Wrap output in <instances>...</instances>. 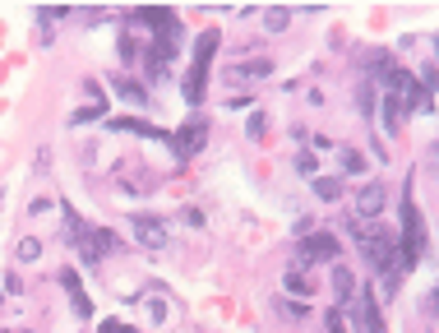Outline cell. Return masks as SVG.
<instances>
[{"label": "cell", "instance_id": "1", "mask_svg": "<svg viewBox=\"0 0 439 333\" xmlns=\"http://www.w3.org/2000/svg\"><path fill=\"white\" fill-rule=\"evenodd\" d=\"M218 42H222V33H199V42H194V61H190V74H185V102L190 106H199L203 102V84H208V61H213V51H218Z\"/></svg>", "mask_w": 439, "mask_h": 333}, {"label": "cell", "instance_id": "2", "mask_svg": "<svg viewBox=\"0 0 439 333\" xmlns=\"http://www.w3.org/2000/svg\"><path fill=\"white\" fill-rule=\"evenodd\" d=\"M315 259H343V241H338L333 232H310V237H301L291 269H310Z\"/></svg>", "mask_w": 439, "mask_h": 333}, {"label": "cell", "instance_id": "3", "mask_svg": "<svg viewBox=\"0 0 439 333\" xmlns=\"http://www.w3.org/2000/svg\"><path fill=\"white\" fill-rule=\"evenodd\" d=\"M203 144H208V116H190V121L171 134V153H176L181 162H190Z\"/></svg>", "mask_w": 439, "mask_h": 333}, {"label": "cell", "instance_id": "4", "mask_svg": "<svg viewBox=\"0 0 439 333\" xmlns=\"http://www.w3.org/2000/svg\"><path fill=\"white\" fill-rule=\"evenodd\" d=\"M130 232H134V241H139L143 250H162V246H167V227H162V218H153V213L130 218Z\"/></svg>", "mask_w": 439, "mask_h": 333}, {"label": "cell", "instance_id": "5", "mask_svg": "<svg viewBox=\"0 0 439 333\" xmlns=\"http://www.w3.org/2000/svg\"><path fill=\"white\" fill-rule=\"evenodd\" d=\"M84 93H88V102L79 111H70V130L74 125H88V121H102V111H106V97H102V84L97 79H84Z\"/></svg>", "mask_w": 439, "mask_h": 333}, {"label": "cell", "instance_id": "6", "mask_svg": "<svg viewBox=\"0 0 439 333\" xmlns=\"http://www.w3.org/2000/svg\"><path fill=\"white\" fill-rule=\"evenodd\" d=\"M111 93L125 97V102H134V106H148V111H153V93H148L139 79H125V74H116V79H111Z\"/></svg>", "mask_w": 439, "mask_h": 333}, {"label": "cell", "instance_id": "7", "mask_svg": "<svg viewBox=\"0 0 439 333\" xmlns=\"http://www.w3.org/2000/svg\"><path fill=\"white\" fill-rule=\"evenodd\" d=\"M268 74H273V61H263V56H259V61L231 65V70H227V79H231V84H263Z\"/></svg>", "mask_w": 439, "mask_h": 333}, {"label": "cell", "instance_id": "8", "mask_svg": "<svg viewBox=\"0 0 439 333\" xmlns=\"http://www.w3.org/2000/svg\"><path fill=\"white\" fill-rule=\"evenodd\" d=\"M379 209H384V185H379V181L360 185V190H356V218H375Z\"/></svg>", "mask_w": 439, "mask_h": 333}, {"label": "cell", "instance_id": "9", "mask_svg": "<svg viewBox=\"0 0 439 333\" xmlns=\"http://www.w3.org/2000/svg\"><path fill=\"white\" fill-rule=\"evenodd\" d=\"M88 232H93V227H88V222L79 218V213H74V204H61V237L70 241V246H79V241L88 237Z\"/></svg>", "mask_w": 439, "mask_h": 333}, {"label": "cell", "instance_id": "10", "mask_svg": "<svg viewBox=\"0 0 439 333\" xmlns=\"http://www.w3.org/2000/svg\"><path fill=\"white\" fill-rule=\"evenodd\" d=\"M328 287H333V306H347V301H351V292H356V278H351L347 264H333V282H328Z\"/></svg>", "mask_w": 439, "mask_h": 333}, {"label": "cell", "instance_id": "11", "mask_svg": "<svg viewBox=\"0 0 439 333\" xmlns=\"http://www.w3.org/2000/svg\"><path fill=\"white\" fill-rule=\"evenodd\" d=\"M360 65H365V70H375L370 79H379V84H384V74L393 70V56H388L384 46H370V51H360Z\"/></svg>", "mask_w": 439, "mask_h": 333}, {"label": "cell", "instance_id": "12", "mask_svg": "<svg viewBox=\"0 0 439 333\" xmlns=\"http://www.w3.org/2000/svg\"><path fill=\"white\" fill-rule=\"evenodd\" d=\"M356 324H360V333H384V319H379V306L370 301V292L360 297V306H356Z\"/></svg>", "mask_w": 439, "mask_h": 333}, {"label": "cell", "instance_id": "13", "mask_svg": "<svg viewBox=\"0 0 439 333\" xmlns=\"http://www.w3.org/2000/svg\"><path fill=\"white\" fill-rule=\"evenodd\" d=\"M310 190H315V199L338 204V199H343V176H315V181H310Z\"/></svg>", "mask_w": 439, "mask_h": 333}, {"label": "cell", "instance_id": "14", "mask_svg": "<svg viewBox=\"0 0 439 333\" xmlns=\"http://www.w3.org/2000/svg\"><path fill=\"white\" fill-rule=\"evenodd\" d=\"M403 111H407V106L398 102L393 93H388V97H384V130L393 134V139H398V134H403Z\"/></svg>", "mask_w": 439, "mask_h": 333}, {"label": "cell", "instance_id": "15", "mask_svg": "<svg viewBox=\"0 0 439 333\" xmlns=\"http://www.w3.org/2000/svg\"><path fill=\"white\" fill-rule=\"evenodd\" d=\"M263 28L268 33H287V24H291V9H282V5H273V9H263Z\"/></svg>", "mask_w": 439, "mask_h": 333}, {"label": "cell", "instance_id": "16", "mask_svg": "<svg viewBox=\"0 0 439 333\" xmlns=\"http://www.w3.org/2000/svg\"><path fill=\"white\" fill-rule=\"evenodd\" d=\"M273 306H278V315L296 319V324H301V319L310 315V306H306V301H291V297H273Z\"/></svg>", "mask_w": 439, "mask_h": 333}, {"label": "cell", "instance_id": "17", "mask_svg": "<svg viewBox=\"0 0 439 333\" xmlns=\"http://www.w3.org/2000/svg\"><path fill=\"white\" fill-rule=\"evenodd\" d=\"M14 259H19V264H37V259H42V241H37V237H24V241L14 246Z\"/></svg>", "mask_w": 439, "mask_h": 333}, {"label": "cell", "instance_id": "18", "mask_svg": "<svg viewBox=\"0 0 439 333\" xmlns=\"http://www.w3.org/2000/svg\"><path fill=\"white\" fill-rule=\"evenodd\" d=\"M282 287H287V297H310V278H306V273H296V269H291L287 273V278H282Z\"/></svg>", "mask_w": 439, "mask_h": 333}, {"label": "cell", "instance_id": "19", "mask_svg": "<svg viewBox=\"0 0 439 333\" xmlns=\"http://www.w3.org/2000/svg\"><path fill=\"white\" fill-rule=\"evenodd\" d=\"M356 106H360V116H365V121L375 116V88H370V79L356 84Z\"/></svg>", "mask_w": 439, "mask_h": 333}, {"label": "cell", "instance_id": "20", "mask_svg": "<svg viewBox=\"0 0 439 333\" xmlns=\"http://www.w3.org/2000/svg\"><path fill=\"white\" fill-rule=\"evenodd\" d=\"M338 162H343L347 176H360V172H365V158H360L356 149H338Z\"/></svg>", "mask_w": 439, "mask_h": 333}, {"label": "cell", "instance_id": "21", "mask_svg": "<svg viewBox=\"0 0 439 333\" xmlns=\"http://www.w3.org/2000/svg\"><path fill=\"white\" fill-rule=\"evenodd\" d=\"M116 46H121V61L125 65H134V61H139V37H134V33H121V42H116Z\"/></svg>", "mask_w": 439, "mask_h": 333}, {"label": "cell", "instance_id": "22", "mask_svg": "<svg viewBox=\"0 0 439 333\" xmlns=\"http://www.w3.org/2000/svg\"><path fill=\"white\" fill-rule=\"evenodd\" d=\"M93 241H97V250H102V254H116V250H121V237H116V232H106V227H97Z\"/></svg>", "mask_w": 439, "mask_h": 333}, {"label": "cell", "instance_id": "23", "mask_svg": "<svg viewBox=\"0 0 439 333\" xmlns=\"http://www.w3.org/2000/svg\"><path fill=\"white\" fill-rule=\"evenodd\" d=\"M263 130H268V116H263V111H250L246 134H250V139H263Z\"/></svg>", "mask_w": 439, "mask_h": 333}, {"label": "cell", "instance_id": "24", "mask_svg": "<svg viewBox=\"0 0 439 333\" xmlns=\"http://www.w3.org/2000/svg\"><path fill=\"white\" fill-rule=\"evenodd\" d=\"M296 172H301V176H315V153H310V149L296 153Z\"/></svg>", "mask_w": 439, "mask_h": 333}, {"label": "cell", "instance_id": "25", "mask_svg": "<svg viewBox=\"0 0 439 333\" xmlns=\"http://www.w3.org/2000/svg\"><path fill=\"white\" fill-rule=\"evenodd\" d=\"M61 287H65V292H70V297H74V292H84V282H79V273H74V269H61Z\"/></svg>", "mask_w": 439, "mask_h": 333}, {"label": "cell", "instance_id": "26", "mask_svg": "<svg viewBox=\"0 0 439 333\" xmlns=\"http://www.w3.org/2000/svg\"><path fill=\"white\" fill-rule=\"evenodd\" d=\"M111 9H79V24H106Z\"/></svg>", "mask_w": 439, "mask_h": 333}, {"label": "cell", "instance_id": "27", "mask_svg": "<svg viewBox=\"0 0 439 333\" xmlns=\"http://www.w3.org/2000/svg\"><path fill=\"white\" fill-rule=\"evenodd\" d=\"M291 232H296V237H310V232H315V218H310V213H296V222H291Z\"/></svg>", "mask_w": 439, "mask_h": 333}, {"label": "cell", "instance_id": "28", "mask_svg": "<svg viewBox=\"0 0 439 333\" xmlns=\"http://www.w3.org/2000/svg\"><path fill=\"white\" fill-rule=\"evenodd\" d=\"M70 306H74V315H84V319L93 315V301H88L84 292H74V297H70Z\"/></svg>", "mask_w": 439, "mask_h": 333}, {"label": "cell", "instance_id": "29", "mask_svg": "<svg viewBox=\"0 0 439 333\" xmlns=\"http://www.w3.org/2000/svg\"><path fill=\"white\" fill-rule=\"evenodd\" d=\"M324 333H347V324H343L338 310H328V315H324Z\"/></svg>", "mask_w": 439, "mask_h": 333}, {"label": "cell", "instance_id": "30", "mask_svg": "<svg viewBox=\"0 0 439 333\" xmlns=\"http://www.w3.org/2000/svg\"><path fill=\"white\" fill-rule=\"evenodd\" d=\"M181 222H185V227H194V232H199V227H203V213H199V209H181Z\"/></svg>", "mask_w": 439, "mask_h": 333}, {"label": "cell", "instance_id": "31", "mask_svg": "<svg viewBox=\"0 0 439 333\" xmlns=\"http://www.w3.org/2000/svg\"><path fill=\"white\" fill-rule=\"evenodd\" d=\"M0 287H5L9 297H19V292H24V282H19V273H5V278H0Z\"/></svg>", "mask_w": 439, "mask_h": 333}, {"label": "cell", "instance_id": "32", "mask_svg": "<svg viewBox=\"0 0 439 333\" xmlns=\"http://www.w3.org/2000/svg\"><path fill=\"white\" fill-rule=\"evenodd\" d=\"M148 315L158 319V324H162V319H167V306H162V297H148Z\"/></svg>", "mask_w": 439, "mask_h": 333}, {"label": "cell", "instance_id": "33", "mask_svg": "<svg viewBox=\"0 0 439 333\" xmlns=\"http://www.w3.org/2000/svg\"><path fill=\"white\" fill-rule=\"evenodd\" d=\"M97 333H125V324H116V319H106V324H97Z\"/></svg>", "mask_w": 439, "mask_h": 333}, {"label": "cell", "instance_id": "34", "mask_svg": "<svg viewBox=\"0 0 439 333\" xmlns=\"http://www.w3.org/2000/svg\"><path fill=\"white\" fill-rule=\"evenodd\" d=\"M125 333H139V329H130V324H125Z\"/></svg>", "mask_w": 439, "mask_h": 333}]
</instances>
